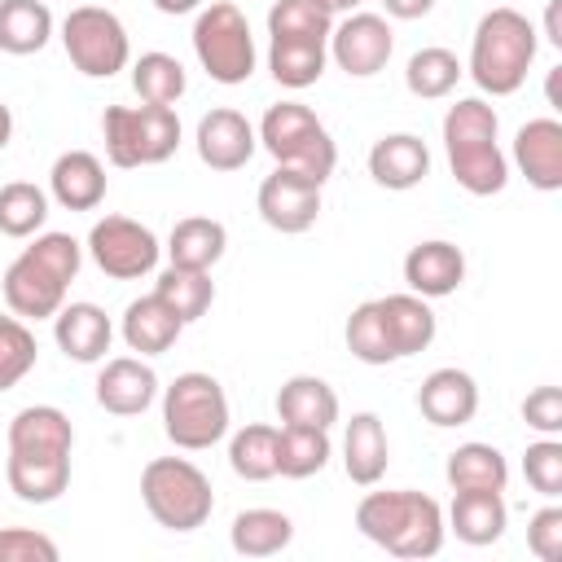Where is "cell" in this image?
Listing matches in <instances>:
<instances>
[{"label": "cell", "instance_id": "6da1fadb", "mask_svg": "<svg viewBox=\"0 0 562 562\" xmlns=\"http://www.w3.org/2000/svg\"><path fill=\"white\" fill-rule=\"evenodd\" d=\"M83 268V246L70 233H35V241L4 268L0 294L13 316L22 321H48L66 303L70 281Z\"/></svg>", "mask_w": 562, "mask_h": 562}, {"label": "cell", "instance_id": "7a4b0ae2", "mask_svg": "<svg viewBox=\"0 0 562 562\" xmlns=\"http://www.w3.org/2000/svg\"><path fill=\"white\" fill-rule=\"evenodd\" d=\"M356 527L364 540L395 558H435L443 549V509L435 496L395 487V492H369L356 505Z\"/></svg>", "mask_w": 562, "mask_h": 562}, {"label": "cell", "instance_id": "3957f363", "mask_svg": "<svg viewBox=\"0 0 562 562\" xmlns=\"http://www.w3.org/2000/svg\"><path fill=\"white\" fill-rule=\"evenodd\" d=\"M496 132L501 119L483 97H461L443 114V149L452 180L474 198H492L509 184V158L501 154Z\"/></svg>", "mask_w": 562, "mask_h": 562}, {"label": "cell", "instance_id": "277c9868", "mask_svg": "<svg viewBox=\"0 0 562 562\" xmlns=\"http://www.w3.org/2000/svg\"><path fill=\"white\" fill-rule=\"evenodd\" d=\"M536 48H540V35L527 13L509 9V4L487 9L470 40V79L487 97H509L527 83Z\"/></svg>", "mask_w": 562, "mask_h": 562}, {"label": "cell", "instance_id": "5b68a950", "mask_svg": "<svg viewBox=\"0 0 562 562\" xmlns=\"http://www.w3.org/2000/svg\"><path fill=\"white\" fill-rule=\"evenodd\" d=\"M255 132H259V145L277 158V167H290V171H299L316 184H325L338 167V145H334L329 127L303 101L268 105V114Z\"/></svg>", "mask_w": 562, "mask_h": 562}, {"label": "cell", "instance_id": "8992f818", "mask_svg": "<svg viewBox=\"0 0 562 562\" xmlns=\"http://www.w3.org/2000/svg\"><path fill=\"white\" fill-rule=\"evenodd\" d=\"M140 501L167 531H198L215 509L211 479L189 457H154L140 470Z\"/></svg>", "mask_w": 562, "mask_h": 562}, {"label": "cell", "instance_id": "52a82bcc", "mask_svg": "<svg viewBox=\"0 0 562 562\" xmlns=\"http://www.w3.org/2000/svg\"><path fill=\"white\" fill-rule=\"evenodd\" d=\"M228 395L211 373L189 369L162 391V430L184 452L215 448L228 435Z\"/></svg>", "mask_w": 562, "mask_h": 562}, {"label": "cell", "instance_id": "ba28073f", "mask_svg": "<svg viewBox=\"0 0 562 562\" xmlns=\"http://www.w3.org/2000/svg\"><path fill=\"white\" fill-rule=\"evenodd\" d=\"M101 136L114 167H158L180 145V119L171 105H105Z\"/></svg>", "mask_w": 562, "mask_h": 562}, {"label": "cell", "instance_id": "9c48e42d", "mask_svg": "<svg viewBox=\"0 0 562 562\" xmlns=\"http://www.w3.org/2000/svg\"><path fill=\"white\" fill-rule=\"evenodd\" d=\"M193 53L202 61V70L224 83V88H237L255 75V35H250V22L246 13L233 4V0H211L206 9H198V22H193Z\"/></svg>", "mask_w": 562, "mask_h": 562}, {"label": "cell", "instance_id": "30bf717a", "mask_svg": "<svg viewBox=\"0 0 562 562\" xmlns=\"http://www.w3.org/2000/svg\"><path fill=\"white\" fill-rule=\"evenodd\" d=\"M61 48H66L70 66L88 79H110L132 61L127 26L119 22V13L101 9V4H79V9L66 13Z\"/></svg>", "mask_w": 562, "mask_h": 562}, {"label": "cell", "instance_id": "8fae6325", "mask_svg": "<svg viewBox=\"0 0 562 562\" xmlns=\"http://www.w3.org/2000/svg\"><path fill=\"white\" fill-rule=\"evenodd\" d=\"M158 250H162V246H158L154 228H145V224L132 220V215H105V220H97L92 233H88V255H92V263H97L105 277H114V281H136V277L154 272Z\"/></svg>", "mask_w": 562, "mask_h": 562}, {"label": "cell", "instance_id": "7c38bea8", "mask_svg": "<svg viewBox=\"0 0 562 562\" xmlns=\"http://www.w3.org/2000/svg\"><path fill=\"white\" fill-rule=\"evenodd\" d=\"M325 48H329V57L338 61V70H347L351 79H369V75H378V70L391 61V53H395V31H391V22H386L382 13H347V18L329 31Z\"/></svg>", "mask_w": 562, "mask_h": 562}, {"label": "cell", "instance_id": "4fadbf2b", "mask_svg": "<svg viewBox=\"0 0 562 562\" xmlns=\"http://www.w3.org/2000/svg\"><path fill=\"white\" fill-rule=\"evenodd\" d=\"M255 206H259V220L277 233H307L321 215V184L290 167H277L272 176H263Z\"/></svg>", "mask_w": 562, "mask_h": 562}, {"label": "cell", "instance_id": "5bb4252c", "mask_svg": "<svg viewBox=\"0 0 562 562\" xmlns=\"http://www.w3.org/2000/svg\"><path fill=\"white\" fill-rule=\"evenodd\" d=\"M193 145H198V158L211 171H241L259 149V132L250 127V119L241 110L220 105V110H206L198 119Z\"/></svg>", "mask_w": 562, "mask_h": 562}, {"label": "cell", "instance_id": "9a60e30c", "mask_svg": "<svg viewBox=\"0 0 562 562\" xmlns=\"http://www.w3.org/2000/svg\"><path fill=\"white\" fill-rule=\"evenodd\" d=\"M158 400V373L140 356H114L97 373V404L114 417H136Z\"/></svg>", "mask_w": 562, "mask_h": 562}, {"label": "cell", "instance_id": "2e32d148", "mask_svg": "<svg viewBox=\"0 0 562 562\" xmlns=\"http://www.w3.org/2000/svg\"><path fill=\"white\" fill-rule=\"evenodd\" d=\"M514 162L531 189L558 193L562 189V123L558 119H527L514 136Z\"/></svg>", "mask_w": 562, "mask_h": 562}, {"label": "cell", "instance_id": "e0dca14e", "mask_svg": "<svg viewBox=\"0 0 562 562\" xmlns=\"http://www.w3.org/2000/svg\"><path fill=\"white\" fill-rule=\"evenodd\" d=\"M417 408L430 426H465L479 413V382L465 369H435L417 386Z\"/></svg>", "mask_w": 562, "mask_h": 562}, {"label": "cell", "instance_id": "ac0fdd59", "mask_svg": "<svg viewBox=\"0 0 562 562\" xmlns=\"http://www.w3.org/2000/svg\"><path fill=\"white\" fill-rule=\"evenodd\" d=\"M53 338H57V347L66 351V360H75V364H97V360H105V351H110L114 325H110L105 307H97V303H61L57 316H53Z\"/></svg>", "mask_w": 562, "mask_h": 562}, {"label": "cell", "instance_id": "d6986e66", "mask_svg": "<svg viewBox=\"0 0 562 562\" xmlns=\"http://www.w3.org/2000/svg\"><path fill=\"white\" fill-rule=\"evenodd\" d=\"M404 281L422 299H448L465 281V255L452 241H417L404 255Z\"/></svg>", "mask_w": 562, "mask_h": 562}, {"label": "cell", "instance_id": "ffe728a7", "mask_svg": "<svg viewBox=\"0 0 562 562\" xmlns=\"http://www.w3.org/2000/svg\"><path fill=\"white\" fill-rule=\"evenodd\" d=\"M75 448V426L61 408L53 404H26L9 422V452L22 457H70Z\"/></svg>", "mask_w": 562, "mask_h": 562}, {"label": "cell", "instance_id": "44dd1931", "mask_svg": "<svg viewBox=\"0 0 562 562\" xmlns=\"http://www.w3.org/2000/svg\"><path fill=\"white\" fill-rule=\"evenodd\" d=\"M369 176L382 184V189H417L426 176H430V149L422 136L413 132H391L382 140H373L369 149Z\"/></svg>", "mask_w": 562, "mask_h": 562}, {"label": "cell", "instance_id": "7402d4cb", "mask_svg": "<svg viewBox=\"0 0 562 562\" xmlns=\"http://www.w3.org/2000/svg\"><path fill=\"white\" fill-rule=\"evenodd\" d=\"M105 167L97 154L88 149H66L57 154L53 171H48V193L57 198V206L66 211H97L105 202Z\"/></svg>", "mask_w": 562, "mask_h": 562}, {"label": "cell", "instance_id": "603a6c76", "mask_svg": "<svg viewBox=\"0 0 562 562\" xmlns=\"http://www.w3.org/2000/svg\"><path fill=\"white\" fill-rule=\"evenodd\" d=\"M378 312H382V325H386L395 360H408V356H417V351H426L435 342L439 321H435V312H430V303L422 294H413V290L408 294H386V299H378Z\"/></svg>", "mask_w": 562, "mask_h": 562}, {"label": "cell", "instance_id": "cb8c5ba5", "mask_svg": "<svg viewBox=\"0 0 562 562\" xmlns=\"http://www.w3.org/2000/svg\"><path fill=\"white\" fill-rule=\"evenodd\" d=\"M123 342L140 356H162L176 347V338L184 334V321L158 299V294H140L123 307Z\"/></svg>", "mask_w": 562, "mask_h": 562}, {"label": "cell", "instance_id": "d4e9b609", "mask_svg": "<svg viewBox=\"0 0 562 562\" xmlns=\"http://www.w3.org/2000/svg\"><path fill=\"white\" fill-rule=\"evenodd\" d=\"M277 417L281 426H312V430H329L338 422V395L325 378L316 373H294L281 382L277 391Z\"/></svg>", "mask_w": 562, "mask_h": 562}, {"label": "cell", "instance_id": "484cf974", "mask_svg": "<svg viewBox=\"0 0 562 562\" xmlns=\"http://www.w3.org/2000/svg\"><path fill=\"white\" fill-rule=\"evenodd\" d=\"M386 461H391V443H386V426L378 413H356L347 422V435H342V470L351 483L360 487H373L382 474H386Z\"/></svg>", "mask_w": 562, "mask_h": 562}, {"label": "cell", "instance_id": "4316f807", "mask_svg": "<svg viewBox=\"0 0 562 562\" xmlns=\"http://www.w3.org/2000/svg\"><path fill=\"white\" fill-rule=\"evenodd\" d=\"M448 527L457 531V540H465L474 549L496 544L509 527V505L501 492H452Z\"/></svg>", "mask_w": 562, "mask_h": 562}, {"label": "cell", "instance_id": "83f0119b", "mask_svg": "<svg viewBox=\"0 0 562 562\" xmlns=\"http://www.w3.org/2000/svg\"><path fill=\"white\" fill-rule=\"evenodd\" d=\"M443 479L452 492H505L509 483V461L501 448L492 443H457L448 452V465H443Z\"/></svg>", "mask_w": 562, "mask_h": 562}, {"label": "cell", "instance_id": "f1b7e54d", "mask_svg": "<svg viewBox=\"0 0 562 562\" xmlns=\"http://www.w3.org/2000/svg\"><path fill=\"white\" fill-rule=\"evenodd\" d=\"M228 250V228L211 215H184L176 220L171 237H167V255L176 268H198V272H211Z\"/></svg>", "mask_w": 562, "mask_h": 562}, {"label": "cell", "instance_id": "f546056e", "mask_svg": "<svg viewBox=\"0 0 562 562\" xmlns=\"http://www.w3.org/2000/svg\"><path fill=\"white\" fill-rule=\"evenodd\" d=\"M4 479H9V492L18 501L53 505L70 487V457H22V452H9Z\"/></svg>", "mask_w": 562, "mask_h": 562}, {"label": "cell", "instance_id": "4dcf8cb0", "mask_svg": "<svg viewBox=\"0 0 562 562\" xmlns=\"http://www.w3.org/2000/svg\"><path fill=\"white\" fill-rule=\"evenodd\" d=\"M53 40V9L44 0H0V53L31 57Z\"/></svg>", "mask_w": 562, "mask_h": 562}, {"label": "cell", "instance_id": "1f68e13d", "mask_svg": "<svg viewBox=\"0 0 562 562\" xmlns=\"http://www.w3.org/2000/svg\"><path fill=\"white\" fill-rule=\"evenodd\" d=\"M290 540H294V522H290V514H281V509H241L237 518H233V527H228V544L241 553V558H272V553H281V549H290Z\"/></svg>", "mask_w": 562, "mask_h": 562}, {"label": "cell", "instance_id": "d6a6232c", "mask_svg": "<svg viewBox=\"0 0 562 562\" xmlns=\"http://www.w3.org/2000/svg\"><path fill=\"white\" fill-rule=\"evenodd\" d=\"M329 457H334L329 430L277 426V474L281 479H312L329 465Z\"/></svg>", "mask_w": 562, "mask_h": 562}, {"label": "cell", "instance_id": "836d02e7", "mask_svg": "<svg viewBox=\"0 0 562 562\" xmlns=\"http://www.w3.org/2000/svg\"><path fill=\"white\" fill-rule=\"evenodd\" d=\"M329 48L325 40H272L268 44V70L281 88H312L325 75Z\"/></svg>", "mask_w": 562, "mask_h": 562}, {"label": "cell", "instance_id": "e575fe53", "mask_svg": "<svg viewBox=\"0 0 562 562\" xmlns=\"http://www.w3.org/2000/svg\"><path fill=\"white\" fill-rule=\"evenodd\" d=\"M154 294L184 321V325H193L198 316H206L211 312V303H215V281H211V272H198V268H167V272H158V281H154Z\"/></svg>", "mask_w": 562, "mask_h": 562}, {"label": "cell", "instance_id": "d590c367", "mask_svg": "<svg viewBox=\"0 0 562 562\" xmlns=\"http://www.w3.org/2000/svg\"><path fill=\"white\" fill-rule=\"evenodd\" d=\"M228 465L246 483H268L277 479V426L250 422L228 439Z\"/></svg>", "mask_w": 562, "mask_h": 562}, {"label": "cell", "instance_id": "8d00e7d4", "mask_svg": "<svg viewBox=\"0 0 562 562\" xmlns=\"http://www.w3.org/2000/svg\"><path fill=\"white\" fill-rule=\"evenodd\" d=\"M132 88H136V97L145 105H176L184 97V88H189V75L171 53L154 48V53H140L132 61Z\"/></svg>", "mask_w": 562, "mask_h": 562}, {"label": "cell", "instance_id": "74e56055", "mask_svg": "<svg viewBox=\"0 0 562 562\" xmlns=\"http://www.w3.org/2000/svg\"><path fill=\"white\" fill-rule=\"evenodd\" d=\"M461 75H465V66L457 61V53H448V48H439V44L417 48V53L408 57V66H404V83H408V92L422 97V101L448 97Z\"/></svg>", "mask_w": 562, "mask_h": 562}, {"label": "cell", "instance_id": "f35d334b", "mask_svg": "<svg viewBox=\"0 0 562 562\" xmlns=\"http://www.w3.org/2000/svg\"><path fill=\"white\" fill-rule=\"evenodd\" d=\"M48 220V193L31 180H9L0 184V233L4 237H35Z\"/></svg>", "mask_w": 562, "mask_h": 562}, {"label": "cell", "instance_id": "ab89813d", "mask_svg": "<svg viewBox=\"0 0 562 562\" xmlns=\"http://www.w3.org/2000/svg\"><path fill=\"white\" fill-rule=\"evenodd\" d=\"M334 13L321 0H277L268 9V35L272 40H329Z\"/></svg>", "mask_w": 562, "mask_h": 562}, {"label": "cell", "instance_id": "60d3db41", "mask_svg": "<svg viewBox=\"0 0 562 562\" xmlns=\"http://www.w3.org/2000/svg\"><path fill=\"white\" fill-rule=\"evenodd\" d=\"M347 351L360 360V364H395V351H391V338H386V325H382V312H378V299L360 303L351 316H347Z\"/></svg>", "mask_w": 562, "mask_h": 562}, {"label": "cell", "instance_id": "b9f144b4", "mask_svg": "<svg viewBox=\"0 0 562 562\" xmlns=\"http://www.w3.org/2000/svg\"><path fill=\"white\" fill-rule=\"evenodd\" d=\"M35 334L26 329L22 316H0V391H13L31 369H35Z\"/></svg>", "mask_w": 562, "mask_h": 562}, {"label": "cell", "instance_id": "7bdbcfd3", "mask_svg": "<svg viewBox=\"0 0 562 562\" xmlns=\"http://www.w3.org/2000/svg\"><path fill=\"white\" fill-rule=\"evenodd\" d=\"M522 474H527L531 492H540L544 501L562 496V443H558V435H544V439L527 443V452H522Z\"/></svg>", "mask_w": 562, "mask_h": 562}, {"label": "cell", "instance_id": "ee69618b", "mask_svg": "<svg viewBox=\"0 0 562 562\" xmlns=\"http://www.w3.org/2000/svg\"><path fill=\"white\" fill-rule=\"evenodd\" d=\"M0 562H57V544L35 527H0Z\"/></svg>", "mask_w": 562, "mask_h": 562}, {"label": "cell", "instance_id": "f6af8a7d", "mask_svg": "<svg viewBox=\"0 0 562 562\" xmlns=\"http://www.w3.org/2000/svg\"><path fill=\"white\" fill-rule=\"evenodd\" d=\"M527 549L540 562H558L562 558V505H544L531 514L527 522Z\"/></svg>", "mask_w": 562, "mask_h": 562}, {"label": "cell", "instance_id": "bcb514c9", "mask_svg": "<svg viewBox=\"0 0 562 562\" xmlns=\"http://www.w3.org/2000/svg\"><path fill=\"white\" fill-rule=\"evenodd\" d=\"M522 422L540 435H562V391L558 386H536L522 400Z\"/></svg>", "mask_w": 562, "mask_h": 562}, {"label": "cell", "instance_id": "7dc6e473", "mask_svg": "<svg viewBox=\"0 0 562 562\" xmlns=\"http://www.w3.org/2000/svg\"><path fill=\"white\" fill-rule=\"evenodd\" d=\"M382 9L400 22H413V18H426L435 9V0H382Z\"/></svg>", "mask_w": 562, "mask_h": 562}, {"label": "cell", "instance_id": "c3c4849f", "mask_svg": "<svg viewBox=\"0 0 562 562\" xmlns=\"http://www.w3.org/2000/svg\"><path fill=\"white\" fill-rule=\"evenodd\" d=\"M154 9H158V13H167V18H180V13L202 9V0H154Z\"/></svg>", "mask_w": 562, "mask_h": 562}, {"label": "cell", "instance_id": "681fc988", "mask_svg": "<svg viewBox=\"0 0 562 562\" xmlns=\"http://www.w3.org/2000/svg\"><path fill=\"white\" fill-rule=\"evenodd\" d=\"M558 4H562V0H549V9H544V40L562 48V31H558Z\"/></svg>", "mask_w": 562, "mask_h": 562}, {"label": "cell", "instance_id": "f907efd6", "mask_svg": "<svg viewBox=\"0 0 562 562\" xmlns=\"http://www.w3.org/2000/svg\"><path fill=\"white\" fill-rule=\"evenodd\" d=\"M9 136H13V110L0 101V149L9 145Z\"/></svg>", "mask_w": 562, "mask_h": 562}, {"label": "cell", "instance_id": "816d5d0a", "mask_svg": "<svg viewBox=\"0 0 562 562\" xmlns=\"http://www.w3.org/2000/svg\"><path fill=\"white\" fill-rule=\"evenodd\" d=\"M321 4H325L329 13H356V9L364 4V0H321Z\"/></svg>", "mask_w": 562, "mask_h": 562}]
</instances>
